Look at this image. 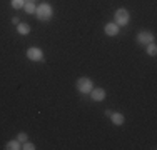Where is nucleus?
Segmentation results:
<instances>
[{"mask_svg":"<svg viewBox=\"0 0 157 150\" xmlns=\"http://www.w3.org/2000/svg\"><path fill=\"white\" fill-rule=\"evenodd\" d=\"M54 13V9H52L50 3H40L39 7L35 9V15L39 20H48Z\"/></svg>","mask_w":157,"mask_h":150,"instance_id":"1","label":"nucleus"},{"mask_svg":"<svg viewBox=\"0 0 157 150\" xmlns=\"http://www.w3.org/2000/svg\"><path fill=\"white\" fill-rule=\"evenodd\" d=\"M35 9H37V7H35V3H33L32 0H30V2H27V3L24 5L25 13H35Z\"/></svg>","mask_w":157,"mask_h":150,"instance_id":"11","label":"nucleus"},{"mask_svg":"<svg viewBox=\"0 0 157 150\" xmlns=\"http://www.w3.org/2000/svg\"><path fill=\"white\" fill-rule=\"evenodd\" d=\"M12 24H13V25H18V24H20V20H18V17H13V18H12Z\"/></svg>","mask_w":157,"mask_h":150,"instance_id":"16","label":"nucleus"},{"mask_svg":"<svg viewBox=\"0 0 157 150\" xmlns=\"http://www.w3.org/2000/svg\"><path fill=\"white\" fill-rule=\"evenodd\" d=\"M27 58L33 60V62H39V60L44 58V52L39 47H30V48H27Z\"/></svg>","mask_w":157,"mask_h":150,"instance_id":"4","label":"nucleus"},{"mask_svg":"<svg viewBox=\"0 0 157 150\" xmlns=\"http://www.w3.org/2000/svg\"><path fill=\"white\" fill-rule=\"evenodd\" d=\"M22 148H24V150H35V145H33L32 142H24Z\"/></svg>","mask_w":157,"mask_h":150,"instance_id":"14","label":"nucleus"},{"mask_svg":"<svg viewBox=\"0 0 157 150\" xmlns=\"http://www.w3.org/2000/svg\"><path fill=\"white\" fill-rule=\"evenodd\" d=\"M90 97L94 102H102L105 99V90L104 88H92L90 90Z\"/></svg>","mask_w":157,"mask_h":150,"instance_id":"6","label":"nucleus"},{"mask_svg":"<svg viewBox=\"0 0 157 150\" xmlns=\"http://www.w3.org/2000/svg\"><path fill=\"white\" fill-rule=\"evenodd\" d=\"M32 2H33V0H32Z\"/></svg>","mask_w":157,"mask_h":150,"instance_id":"17","label":"nucleus"},{"mask_svg":"<svg viewBox=\"0 0 157 150\" xmlns=\"http://www.w3.org/2000/svg\"><path fill=\"white\" fill-rule=\"evenodd\" d=\"M17 32L20 33V35H27V33H30V25H27V24H18V25H17Z\"/></svg>","mask_w":157,"mask_h":150,"instance_id":"9","label":"nucleus"},{"mask_svg":"<svg viewBox=\"0 0 157 150\" xmlns=\"http://www.w3.org/2000/svg\"><path fill=\"white\" fill-rule=\"evenodd\" d=\"M119 30H121V27H119L117 24H107L105 27H104V32H105L109 37H115L119 33Z\"/></svg>","mask_w":157,"mask_h":150,"instance_id":"7","label":"nucleus"},{"mask_svg":"<svg viewBox=\"0 0 157 150\" xmlns=\"http://www.w3.org/2000/svg\"><path fill=\"white\" fill-rule=\"evenodd\" d=\"M18 142H22V144H24V142H27V133L25 132H20L18 133V138H17Z\"/></svg>","mask_w":157,"mask_h":150,"instance_id":"15","label":"nucleus"},{"mask_svg":"<svg viewBox=\"0 0 157 150\" xmlns=\"http://www.w3.org/2000/svg\"><path fill=\"white\" fill-rule=\"evenodd\" d=\"M137 42L142 45H147V43L154 42V35L151 32H139L137 33Z\"/></svg>","mask_w":157,"mask_h":150,"instance_id":"5","label":"nucleus"},{"mask_svg":"<svg viewBox=\"0 0 157 150\" xmlns=\"http://www.w3.org/2000/svg\"><path fill=\"white\" fill-rule=\"evenodd\" d=\"M5 148L7 150H18V148H22V147H20V142H18V140H10V142H7Z\"/></svg>","mask_w":157,"mask_h":150,"instance_id":"10","label":"nucleus"},{"mask_svg":"<svg viewBox=\"0 0 157 150\" xmlns=\"http://www.w3.org/2000/svg\"><path fill=\"white\" fill-rule=\"evenodd\" d=\"M110 120H112L114 125H122V123H124V115H122V114H114V112H112V114H110Z\"/></svg>","mask_w":157,"mask_h":150,"instance_id":"8","label":"nucleus"},{"mask_svg":"<svg viewBox=\"0 0 157 150\" xmlns=\"http://www.w3.org/2000/svg\"><path fill=\"white\" fill-rule=\"evenodd\" d=\"M75 87H77V90H78L80 93H90V90L94 88V85H92V80H90V78L80 77V78H77Z\"/></svg>","mask_w":157,"mask_h":150,"instance_id":"2","label":"nucleus"},{"mask_svg":"<svg viewBox=\"0 0 157 150\" xmlns=\"http://www.w3.org/2000/svg\"><path fill=\"white\" fill-rule=\"evenodd\" d=\"M24 5H25V0H12V7H13L15 10L24 9Z\"/></svg>","mask_w":157,"mask_h":150,"instance_id":"13","label":"nucleus"},{"mask_svg":"<svg viewBox=\"0 0 157 150\" xmlns=\"http://www.w3.org/2000/svg\"><path fill=\"white\" fill-rule=\"evenodd\" d=\"M114 18H115V22H114V24H117L119 27H124V25H127V24H129V20H130V15H129V12H127L125 9H119L117 12H115Z\"/></svg>","mask_w":157,"mask_h":150,"instance_id":"3","label":"nucleus"},{"mask_svg":"<svg viewBox=\"0 0 157 150\" xmlns=\"http://www.w3.org/2000/svg\"><path fill=\"white\" fill-rule=\"evenodd\" d=\"M147 54L151 55V57H154V55L157 54V45H155L154 42L147 43Z\"/></svg>","mask_w":157,"mask_h":150,"instance_id":"12","label":"nucleus"}]
</instances>
